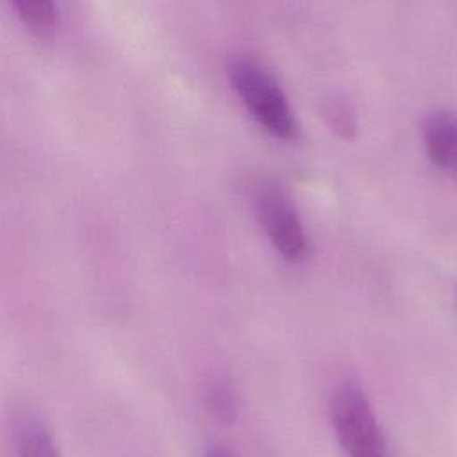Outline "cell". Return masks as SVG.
Segmentation results:
<instances>
[{
	"label": "cell",
	"instance_id": "obj_1",
	"mask_svg": "<svg viewBox=\"0 0 457 457\" xmlns=\"http://www.w3.org/2000/svg\"><path fill=\"white\" fill-rule=\"evenodd\" d=\"M232 87L252 118L271 136L293 139L298 132L287 98L275 79L257 62L232 57L227 64Z\"/></svg>",
	"mask_w": 457,
	"mask_h": 457
},
{
	"label": "cell",
	"instance_id": "obj_2",
	"mask_svg": "<svg viewBox=\"0 0 457 457\" xmlns=\"http://www.w3.org/2000/svg\"><path fill=\"white\" fill-rule=\"evenodd\" d=\"M332 421L348 457H387L380 427L364 393L355 384H345L336 391Z\"/></svg>",
	"mask_w": 457,
	"mask_h": 457
},
{
	"label": "cell",
	"instance_id": "obj_3",
	"mask_svg": "<svg viewBox=\"0 0 457 457\" xmlns=\"http://www.w3.org/2000/svg\"><path fill=\"white\" fill-rule=\"evenodd\" d=\"M257 211L273 246L284 257L298 259L305 250V237L291 198L277 184H264L257 193Z\"/></svg>",
	"mask_w": 457,
	"mask_h": 457
},
{
	"label": "cell",
	"instance_id": "obj_4",
	"mask_svg": "<svg viewBox=\"0 0 457 457\" xmlns=\"http://www.w3.org/2000/svg\"><path fill=\"white\" fill-rule=\"evenodd\" d=\"M425 145L430 159L446 173L457 175V116L453 112H432L423 125Z\"/></svg>",
	"mask_w": 457,
	"mask_h": 457
},
{
	"label": "cell",
	"instance_id": "obj_5",
	"mask_svg": "<svg viewBox=\"0 0 457 457\" xmlns=\"http://www.w3.org/2000/svg\"><path fill=\"white\" fill-rule=\"evenodd\" d=\"M21 23L37 37L48 39L57 27L55 0H9Z\"/></svg>",
	"mask_w": 457,
	"mask_h": 457
},
{
	"label": "cell",
	"instance_id": "obj_6",
	"mask_svg": "<svg viewBox=\"0 0 457 457\" xmlns=\"http://www.w3.org/2000/svg\"><path fill=\"white\" fill-rule=\"evenodd\" d=\"M18 457H61L45 423L27 418L18 428Z\"/></svg>",
	"mask_w": 457,
	"mask_h": 457
},
{
	"label": "cell",
	"instance_id": "obj_7",
	"mask_svg": "<svg viewBox=\"0 0 457 457\" xmlns=\"http://www.w3.org/2000/svg\"><path fill=\"white\" fill-rule=\"evenodd\" d=\"M325 118L328 121V125L345 137H350L355 130V123H353V116L350 112V109L341 104V102H330L325 107Z\"/></svg>",
	"mask_w": 457,
	"mask_h": 457
},
{
	"label": "cell",
	"instance_id": "obj_8",
	"mask_svg": "<svg viewBox=\"0 0 457 457\" xmlns=\"http://www.w3.org/2000/svg\"><path fill=\"white\" fill-rule=\"evenodd\" d=\"M207 457H232L230 453H227V452H221V450H216V452H211Z\"/></svg>",
	"mask_w": 457,
	"mask_h": 457
}]
</instances>
